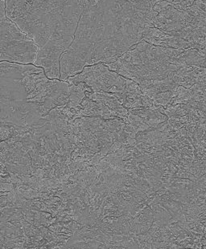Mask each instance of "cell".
Masks as SVG:
<instances>
[{"label":"cell","instance_id":"obj_1","mask_svg":"<svg viewBox=\"0 0 206 249\" xmlns=\"http://www.w3.org/2000/svg\"><path fill=\"white\" fill-rule=\"evenodd\" d=\"M39 47L36 42L7 16L1 19V60L35 64Z\"/></svg>","mask_w":206,"mask_h":249}]
</instances>
